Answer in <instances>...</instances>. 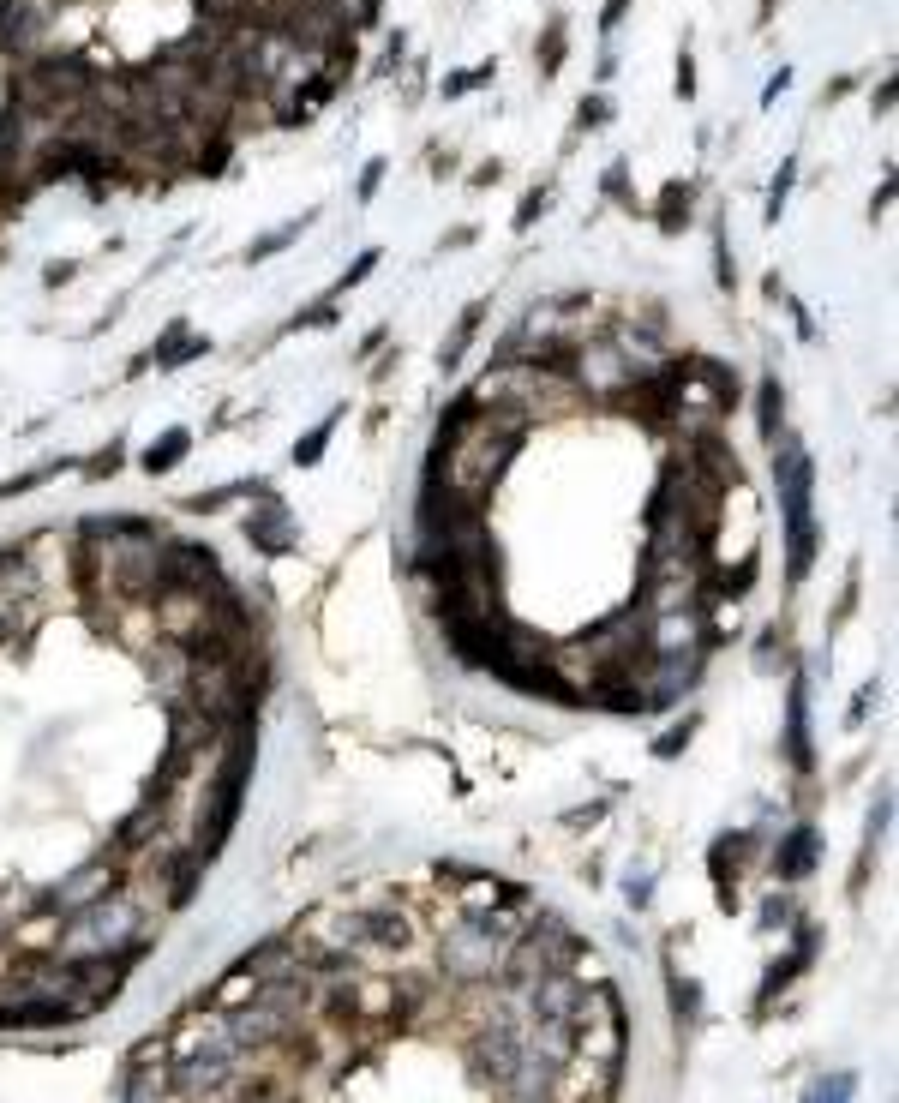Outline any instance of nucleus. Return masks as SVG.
Wrapping results in <instances>:
<instances>
[{
	"instance_id": "nucleus-1",
	"label": "nucleus",
	"mask_w": 899,
	"mask_h": 1103,
	"mask_svg": "<svg viewBox=\"0 0 899 1103\" xmlns=\"http://www.w3.org/2000/svg\"><path fill=\"white\" fill-rule=\"evenodd\" d=\"M150 906L120 882L114 894L78 906L72 918H60V936H54V960H120V966H138L150 954Z\"/></svg>"
},
{
	"instance_id": "nucleus-29",
	"label": "nucleus",
	"mask_w": 899,
	"mask_h": 1103,
	"mask_svg": "<svg viewBox=\"0 0 899 1103\" xmlns=\"http://www.w3.org/2000/svg\"><path fill=\"white\" fill-rule=\"evenodd\" d=\"M780 924H792V894H768L762 900V930H780Z\"/></svg>"
},
{
	"instance_id": "nucleus-38",
	"label": "nucleus",
	"mask_w": 899,
	"mask_h": 1103,
	"mask_svg": "<svg viewBox=\"0 0 899 1103\" xmlns=\"http://www.w3.org/2000/svg\"><path fill=\"white\" fill-rule=\"evenodd\" d=\"M48 288H60V282H72V264H48V276H42Z\"/></svg>"
},
{
	"instance_id": "nucleus-21",
	"label": "nucleus",
	"mask_w": 899,
	"mask_h": 1103,
	"mask_svg": "<svg viewBox=\"0 0 899 1103\" xmlns=\"http://www.w3.org/2000/svg\"><path fill=\"white\" fill-rule=\"evenodd\" d=\"M672 1014H678V1026H696V1014H702V990H696L690 978H672Z\"/></svg>"
},
{
	"instance_id": "nucleus-25",
	"label": "nucleus",
	"mask_w": 899,
	"mask_h": 1103,
	"mask_svg": "<svg viewBox=\"0 0 899 1103\" xmlns=\"http://www.w3.org/2000/svg\"><path fill=\"white\" fill-rule=\"evenodd\" d=\"M330 324H336V300H318V306L288 318V330H330Z\"/></svg>"
},
{
	"instance_id": "nucleus-31",
	"label": "nucleus",
	"mask_w": 899,
	"mask_h": 1103,
	"mask_svg": "<svg viewBox=\"0 0 899 1103\" xmlns=\"http://www.w3.org/2000/svg\"><path fill=\"white\" fill-rule=\"evenodd\" d=\"M546 204H552V192H528V198H522V210H516V228H534Z\"/></svg>"
},
{
	"instance_id": "nucleus-3",
	"label": "nucleus",
	"mask_w": 899,
	"mask_h": 1103,
	"mask_svg": "<svg viewBox=\"0 0 899 1103\" xmlns=\"http://www.w3.org/2000/svg\"><path fill=\"white\" fill-rule=\"evenodd\" d=\"M588 960V936H576L558 912H528V924L516 930L510 954H504V972L498 984H534V978H552V972H582Z\"/></svg>"
},
{
	"instance_id": "nucleus-13",
	"label": "nucleus",
	"mask_w": 899,
	"mask_h": 1103,
	"mask_svg": "<svg viewBox=\"0 0 899 1103\" xmlns=\"http://www.w3.org/2000/svg\"><path fill=\"white\" fill-rule=\"evenodd\" d=\"M750 858V834H720L714 852H708V870H714V888H738V870Z\"/></svg>"
},
{
	"instance_id": "nucleus-17",
	"label": "nucleus",
	"mask_w": 899,
	"mask_h": 1103,
	"mask_svg": "<svg viewBox=\"0 0 899 1103\" xmlns=\"http://www.w3.org/2000/svg\"><path fill=\"white\" fill-rule=\"evenodd\" d=\"M480 312H486V306H462V318H456V330H450V342H444V354H438V366H444V372H450V366H462L468 342L480 336Z\"/></svg>"
},
{
	"instance_id": "nucleus-30",
	"label": "nucleus",
	"mask_w": 899,
	"mask_h": 1103,
	"mask_svg": "<svg viewBox=\"0 0 899 1103\" xmlns=\"http://www.w3.org/2000/svg\"><path fill=\"white\" fill-rule=\"evenodd\" d=\"M576 114H582V126L594 132V126H606V120H612V102H606V96H582V108H576Z\"/></svg>"
},
{
	"instance_id": "nucleus-11",
	"label": "nucleus",
	"mask_w": 899,
	"mask_h": 1103,
	"mask_svg": "<svg viewBox=\"0 0 899 1103\" xmlns=\"http://www.w3.org/2000/svg\"><path fill=\"white\" fill-rule=\"evenodd\" d=\"M234 498H270V486H264V480H228V486H210V492L180 498V510H192V516H216V510H228Z\"/></svg>"
},
{
	"instance_id": "nucleus-8",
	"label": "nucleus",
	"mask_w": 899,
	"mask_h": 1103,
	"mask_svg": "<svg viewBox=\"0 0 899 1103\" xmlns=\"http://www.w3.org/2000/svg\"><path fill=\"white\" fill-rule=\"evenodd\" d=\"M816 858H822V834L804 822V828H792L780 846H774V882H804L810 870H816Z\"/></svg>"
},
{
	"instance_id": "nucleus-34",
	"label": "nucleus",
	"mask_w": 899,
	"mask_h": 1103,
	"mask_svg": "<svg viewBox=\"0 0 899 1103\" xmlns=\"http://www.w3.org/2000/svg\"><path fill=\"white\" fill-rule=\"evenodd\" d=\"M384 168H390V162H366V174H360V198H372V192L384 186Z\"/></svg>"
},
{
	"instance_id": "nucleus-32",
	"label": "nucleus",
	"mask_w": 899,
	"mask_h": 1103,
	"mask_svg": "<svg viewBox=\"0 0 899 1103\" xmlns=\"http://www.w3.org/2000/svg\"><path fill=\"white\" fill-rule=\"evenodd\" d=\"M606 198H630V174H624V162H612V168H606Z\"/></svg>"
},
{
	"instance_id": "nucleus-27",
	"label": "nucleus",
	"mask_w": 899,
	"mask_h": 1103,
	"mask_svg": "<svg viewBox=\"0 0 899 1103\" xmlns=\"http://www.w3.org/2000/svg\"><path fill=\"white\" fill-rule=\"evenodd\" d=\"M492 78V60L486 66H468V72H456V78H444V96H468V90H480Z\"/></svg>"
},
{
	"instance_id": "nucleus-12",
	"label": "nucleus",
	"mask_w": 899,
	"mask_h": 1103,
	"mask_svg": "<svg viewBox=\"0 0 899 1103\" xmlns=\"http://www.w3.org/2000/svg\"><path fill=\"white\" fill-rule=\"evenodd\" d=\"M186 450H192V432H186V426H168V432L138 456V468H144L150 480H156V474H174V468L186 462Z\"/></svg>"
},
{
	"instance_id": "nucleus-22",
	"label": "nucleus",
	"mask_w": 899,
	"mask_h": 1103,
	"mask_svg": "<svg viewBox=\"0 0 899 1103\" xmlns=\"http://www.w3.org/2000/svg\"><path fill=\"white\" fill-rule=\"evenodd\" d=\"M60 468H66V462H42V468H30V474H18V480H0V504H6V498H24V492H36V486H42V480H54Z\"/></svg>"
},
{
	"instance_id": "nucleus-23",
	"label": "nucleus",
	"mask_w": 899,
	"mask_h": 1103,
	"mask_svg": "<svg viewBox=\"0 0 899 1103\" xmlns=\"http://www.w3.org/2000/svg\"><path fill=\"white\" fill-rule=\"evenodd\" d=\"M378 258H384L378 246H372V252H360V258H354V264H348V270L336 276V288H330V300H336V294H348V288H360V282L372 276V264H378Z\"/></svg>"
},
{
	"instance_id": "nucleus-26",
	"label": "nucleus",
	"mask_w": 899,
	"mask_h": 1103,
	"mask_svg": "<svg viewBox=\"0 0 899 1103\" xmlns=\"http://www.w3.org/2000/svg\"><path fill=\"white\" fill-rule=\"evenodd\" d=\"M120 456H126V444H120V438H108V450H96V456L84 462V474H90V480H108V474L120 468Z\"/></svg>"
},
{
	"instance_id": "nucleus-2",
	"label": "nucleus",
	"mask_w": 899,
	"mask_h": 1103,
	"mask_svg": "<svg viewBox=\"0 0 899 1103\" xmlns=\"http://www.w3.org/2000/svg\"><path fill=\"white\" fill-rule=\"evenodd\" d=\"M774 474H780V516H786V576L792 582H804L810 576V564H816V546H822V534H816V462H810V450L798 444V438H774Z\"/></svg>"
},
{
	"instance_id": "nucleus-6",
	"label": "nucleus",
	"mask_w": 899,
	"mask_h": 1103,
	"mask_svg": "<svg viewBox=\"0 0 899 1103\" xmlns=\"http://www.w3.org/2000/svg\"><path fill=\"white\" fill-rule=\"evenodd\" d=\"M198 354H210V336H192L186 324H168L138 360H132V378L138 372H150V366H162V372H174V366H186V360H198Z\"/></svg>"
},
{
	"instance_id": "nucleus-33",
	"label": "nucleus",
	"mask_w": 899,
	"mask_h": 1103,
	"mask_svg": "<svg viewBox=\"0 0 899 1103\" xmlns=\"http://www.w3.org/2000/svg\"><path fill=\"white\" fill-rule=\"evenodd\" d=\"M624 900H630V906L642 912V906L654 900V882H648V876H630V888H624Z\"/></svg>"
},
{
	"instance_id": "nucleus-15",
	"label": "nucleus",
	"mask_w": 899,
	"mask_h": 1103,
	"mask_svg": "<svg viewBox=\"0 0 899 1103\" xmlns=\"http://www.w3.org/2000/svg\"><path fill=\"white\" fill-rule=\"evenodd\" d=\"M756 426H762V444H774L780 438V426H786V390H780V378L768 372L762 378V390H756Z\"/></svg>"
},
{
	"instance_id": "nucleus-16",
	"label": "nucleus",
	"mask_w": 899,
	"mask_h": 1103,
	"mask_svg": "<svg viewBox=\"0 0 899 1103\" xmlns=\"http://www.w3.org/2000/svg\"><path fill=\"white\" fill-rule=\"evenodd\" d=\"M336 426H342V408H330L312 432H300V438H294V468H318L324 450H330V438H336Z\"/></svg>"
},
{
	"instance_id": "nucleus-20",
	"label": "nucleus",
	"mask_w": 899,
	"mask_h": 1103,
	"mask_svg": "<svg viewBox=\"0 0 899 1103\" xmlns=\"http://www.w3.org/2000/svg\"><path fill=\"white\" fill-rule=\"evenodd\" d=\"M696 726H702V720H696V714H684V720H678L672 732H660V744H654V756H660V762H672V756H684V750H690V738H696Z\"/></svg>"
},
{
	"instance_id": "nucleus-18",
	"label": "nucleus",
	"mask_w": 899,
	"mask_h": 1103,
	"mask_svg": "<svg viewBox=\"0 0 899 1103\" xmlns=\"http://www.w3.org/2000/svg\"><path fill=\"white\" fill-rule=\"evenodd\" d=\"M300 228H306V216H294L288 228H276V234H264V240H252V246H246V264H264V258H276L282 246H294V240H300Z\"/></svg>"
},
{
	"instance_id": "nucleus-4",
	"label": "nucleus",
	"mask_w": 899,
	"mask_h": 1103,
	"mask_svg": "<svg viewBox=\"0 0 899 1103\" xmlns=\"http://www.w3.org/2000/svg\"><path fill=\"white\" fill-rule=\"evenodd\" d=\"M246 540H252V552H264V558H282V552L294 546V510L270 492V498L246 516Z\"/></svg>"
},
{
	"instance_id": "nucleus-36",
	"label": "nucleus",
	"mask_w": 899,
	"mask_h": 1103,
	"mask_svg": "<svg viewBox=\"0 0 899 1103\" xmlns=\"http://www.w3.org/2000/svg\"><path fill=\"white\" fill-rule=\"evenodd\" d=\"M624 12H630V0H606V12H600V30H606V36H612V30H618V18H624Z\"/></svg>"
},
{
	"instance_id": "nucleus-35",
	"label": "nucleus",
	"mask_w": 899,
	"mask_h": 1103,
	"mask_svg": "<svg viewBox=\"0 0 899 1103\" xmlns=\"http://www.w3.org/2000/svg\"><path fill=\"white\" fill-rule=\"evenodd\" d=\"M678 96H684V102H690V96H696V66H690V54H684V60H678Z\"/></svg>"
},
{
	"instance_id": "nucleus-28",
	"label": "nucleus",
	"mask_w": 899,
	"mask_h": 1103,
	"mask_svg": "<svg viewBox=\"0 0 899 1103\" xmlns=\"http://www.w3.org/2000/svg\"><path fill=\"white\" fill-rule=\"evenodd\" d=\"M786 198H792V162H786V168H780V180L768 186V222H780V216H786Z\"/></svg>"
},
{
	"instance_id": "nucleus-9",
	"label": "nucleus",
	"mask_w": 899,
	"mask_h": 1103,
	"mask_svg": "<svg viewBox=\"0 0 899 1103\" xmlns=\"http://www.w3.org/2000/svg\"><path fill=\"white\" fill-rule=\"evenodd\" d=\"M690 378H696L702 390H714L726 414H738V402H744V378H738V366H732V360H720V354H690Z\"/></svg>"
},
{
	"instance_id": "nucleus-37",
	"label": "nucleus",
	"mask_w": 899,
	"mask_h": 1103,
	"mask_svg": "<svg viewBox=\"0 0 899 1103\" xmlns=\"http://www.w3.org/2000/svg\"><path fill=\"white\" fill-rule=\"evenodd\" d=\"M786 84H792V72H786V66H780V72H774V78H768V90H762V102H774V96H780V90H786Z\"/></svg>"
},
{
	"instance_id": "nucleus-7",
	"label": "nucleus",
	"mask_w": 899,
	"mask_h": 1103,
	"mask_svg": "<svg viewBox=\"0 0 899 1103\" xmlns=\"http://www.w3.org/2000/svg\"><path fill=\"white\" fill-rule=\"evenodd\" d=\"M240 972H246V978H258V984H276V978H294V972H300V954H294V936L282 930V936H264V942H252V948L240 954Z\"/></svg>"
},
{
	"instance_id": "nucleus-10",
	"label": "nucleus",
	"mask_w": 899,
	"mask_h": 1103,
	"mask_svg": "<svg viewBox=\"0 0 899 1103\" xmlns=\"http://www.w3.org/2000/svg\"><path fill=\"white\" fill-rule=\"evenodd\" d=\"M810 960H816V930H810V924H798V948H792L786 960H774V966H768V978H762V1002H768V996H780L798 972H810Z\"/></svg>"
},
{
	"instance_id": "nucleus-19",
	"label": "nucleus",
	"mask_w": 899,
	"mask_h": 1103,
	"mask_svg": "<svg viewBox=\"0 0 899 1103\" xmlns=\"http://www.w3.org/2000/svg\"><path fill=\"white\" fill-rule=\"evenodd\" d=\"M852 1098H858V1074H828V1080L810 1086L804 1103H852Z\"/></svg>"
},
{
	"instance_id": "nucleus-24",
	"label": "nucleus",
	"mask_w": 899,
	"mask_h": 1103,
	"mask_svg": "<svg viewBox=\"0 0 899 1103\" xmlns=\"http://www.w3.org/2000/svg\"><path fill=\"white\" fill-rule=\"evenodd\" d=\"M564 42H570V36H564V24H546V42H540V72H546V78L564 66Z\"/></svg>"
},
{
	"instance_id": "nucleus-14",
	"label": "nucleus",
	"mask_w": 899,
	"mask_h": 1103,
	"mask_svg": "<svg viewBox=\"0 0 899 1103\" xmlns=\"http://www.w3.org/2000/svg\"><path fill=\"white\" fill-rule=\"evenodd\" d=\"M690 204H696V186H690V180H666V186H660V204H654L660 228H666V234H684V228H690Z\"/></svg>"
},
{
	"instance_id": "nucleus-5",
	"label": "nucleus",
	"mask_w": 899,
	"mask_h": 1103,
	"mask_svg": "<svg viewBox=\"0 0 899 1103\" xmlns=\"http://www.w3.org/2000/svg\"><path fill=\"white\" fill-rule=\"evenodd\" d=\"M786 762L798 768V774H810L816 768V738H810V684H804V672L792 678V690H786Z\"/></svg>"
}]
</instances>
